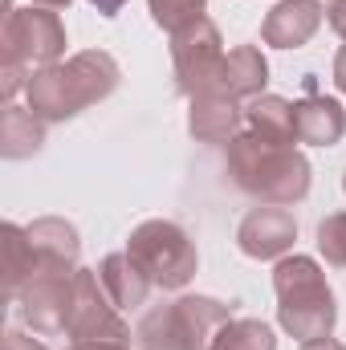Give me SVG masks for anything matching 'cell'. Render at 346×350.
<instances>
[{
  "label": "cell",
  "instance_id": "1",
  "mask_svg": "<svg viewBox=\"0 0 346 350\" xmlns=\"http://www.w3.org/2000/svg\"><path fill=\"white\" fill-rule=\"evenodd\" d=\"M118 62L102 49H82L74 53L70 62H53V66H41L33 78H29V110L41 118V122H66L74 114H82L94 102H106L114 90H118Z\"/></svg>",
  "mask_w": 346,
  "mask_h": 350
},
{
  "label": "cell",
  "instance_id": "2",
  "mask_svg": "<svg viewBox=\"0 0 346 350\" xmlns=\"http://www.w3.org/2000/svg\"><path fill=\"white\" fill-rule=\"evenodd\" d=\"M228 175L245 196H253L261 204L289 208L310 196V159L297 147L265 143L253 131L228 143Z\"/></svg>",
  "mask_w": 346,
  "mask_h": 350
},
{
  "label": "cell",
  "instance_id": "3",
  "mask_svg": "<svg viewBox=\"0 0 346 350\" xmlns=\"http://www.w3.org/2000/svg\"><path fill=\"white\" fill-rule=\"evenodd\" d=\"M273 289H277V322L289 338L314 342L326 338L338 322L334 289L326 285V273L314 257H281L273 269Z\"/></svg>",
  "mask_w": 346,
  "mask_h": 350
},
{
  "label": "cell",
  "instance_id": "4",
  "mask_svg": "<svg viewBox=\"0 0 346 350\" xmlns=\"http://www.w3.org/2000/svg\"><path fill=\"white\" fill-rule=\"evenodd\" d=\"M228 322H232V314L224 301L187 293V297H175L163 306H151L139 318L135 338L143 350H208Z\"/></svg>",
  "mask_w": 346,
  "mask_h": 350
},
{
  "label": "cell",
  "instance_id": "5",
  "mask_svg": "<svg viewBox=\"0 0 346 350\" xmlns=\"http://www.w3.org/2000/svg\"><path fill=\"white\" fill-rule=\"evenodd\" d=\"M127 253L135 257V265L159 289H183L196 277V265H200L191 237L179 224H172V220H143L131 232Z\"/></svg>",
  "mask_w": 346,
  "mask_h": 350
},
{
  "label": "cell",
  "instance_id": "6",
  "mask_svg": "<svg viewBox=\"0 0 346 350\" xmlns=\"http://www.w3.org/2000/svg\"><path fill=\"white\" fill-rule=\"evenodd\" d=\"M0 53H4V62H16V66L37 74L41 66L62 62V53H66V25L57 21L53 8H41V4L12 8L4 16V29H0Z\"/></svg>",
  "mask_w": 346,
  "mask_h": 350
},
{
  "label": "cell",
  "instance_id": "7",
  "mask_svg": "<svg viewBox=\"0 0 346 350\" xmlns=\"http://www.w3.org/2000/svg\"><path fill=\"white\" fill-rule=\"evenodd\" d=\"M224 66V41H220V29L200 16L196 25L172 33V74H175V90L196 98L200 90H208L216 82Z\"/></svg>",
  "mask_w": 346,
  "mask_h": 350
},
{
  "label": "cell",
  "instance_id": "8",
  "mask_svg": "<svg viewBox=\"0 0 346 350\" xmlns=\"http://www.w3.org/2000/svg\"><path fill=\"white\" fill-rule=\"evenodd\" d=\"M74 273L78 269H37L29 277V285L16 293L25 322L33 326V334L41 338H57L70 334V306H74Z\"/></svg>",
  "mask_w": 346,
  "mask_h": 350
},
{
  "label": "cell",
  "instance_id": "9",
  "mask_svg": "<svg viewBox=\"0 0 346 350\" xmlns=\"http://www.w3.org/2000/svg\"><path fill=\"white\" fill-rule=\"evenodd\" d=\"M70 338H106V342H131V326L122 322V310L102 289L98 269L74 273V306H70Z\"/></svg>",
  "mask_w": 346,
  "mask_h": 350
},
{
  "label": "cell",
  "instance_id": "10",
  "mask_svg": "<svg viewBox=\"0 0 346 350\" xmlns=\"http://www.w3.org/2000/svg\"><path fill=\"white\" fill-rule=\"evenodd\" d=\"M293 241H297V220L289 208H277V204L253 208L237 228V245L253 261H281L293 249Z\"/></svg>",
  "mask_w": 346,
  "mask_h": 350
},
{
  "label": "cell",
  "instance_id": "11",
  "mask_svg": "<svg viewBox=\"0 0 346 350\" xmlns=\"http://www.w3.org/2000/svg\"><path fill=\"white\" fill-rule=\"evenodd\" d=\"M326 21L322 0H281L265 25H261V41L273 49H302Z\"/></svg>",
  "mask_w": 346,
  "mask_h": 350
},
{
  "label": "cell",
  "instance_id": "12",
  "mask_svg": "<svg viewBox=\"0 0 346 350\" xmlns=\"http://www.w3.org/2000/svg\"><path fill=\"white\" fill-rule=\"evenodd\" d=\"M241 122H245V110L241 102H232L228 94L220 90H200L191 98V110H187V131L191 139L200 143H232L241 135Z\"/></svg>",
  "mask_w": 346,
  "mask_h": 350
},
{
  "label": "cell",
  "instance_id": "13",
  "mask_svg": "<svg viewBox=\"0 0 346 350\" xmlns=\"http://www.w3.org/2000/svg\"><path fill=\"white\" fill-rule=\"evenodd\" d=\"M293 131L306 147H334L346 135V110L338 106V98L306 94L302 102H293Z\"/></svg>",
  "mask_w": 346,
  "mask_h": 350
},
{
  "label": "cell",
  "instance_id": "14",
  "mask_svg": "<svg viewBox=\"0 0 346 350\" xmlns=\"http://www.w3.org/2000/svg\"><path fill=\"white\" fill-rule=\"evenodd\" d=\"M265 82H269V62L257 45H237L224 53V66L216 74V82L208 90H220L228 94L232 102H253L265 94Z\"/></svg>",
  "mask_w": 346,
  "mask_h": 350
},
{
  "label": "cell",
  "instance_id": "15",
  "mask_svg": "<svg viewBox=\"0 0 346 350\" xmlns=\"http://www.w3.org/2000/svg\"><path fill=\"white\" fill-rule=\"evenodd\" d=\"M98 277H102V289L110 293V301L127 314V310H139L147 306V293H151V277L135 265V257L122 249V253H110L98 265Z\"/></svg>",
  "mask_w": 346,
  "mask_h": 350
},
{
  "label": "cell",
  "instance_id": "16",
  "mask_svg": "<svg viewBox=\"0 0 346 350\" xmlns=\"http://www.w3.org/2000/svg\"><path fill=\"white\" fill-rule=\"evenodd\" d=\"M29 241L37 249V261L41 269H78V253H82V241H78V228L62 216H41L29 224Z\"/></svg>",
  "mask_w": 346,
  "mask_h": 350
},
{
  "label": "cell",
  "instance_id": "17",
  "mask_svg": "<svg viewBox=\"0 0 346 350\" xmlns=\"http://www.w3.org/2000/svg\"><path fill=\"white\" fill-rule=\"evenodd\" d=\"M245 122L249 131L261 135L265 143H281V147H293L297 143V131H293V102L281 98V94H261L245 106Z\"/></svg>",
  "mask_w": 346,
  "mask_h": 350
},
{
  "label": "cell",
  "instance_id": "18",
  "mask_svg": "<svg viewBox=\"0 0 346 350\" xmlns=\"http://www.w3.org/2000/svg\"><path fill=\"white\" fill-rule=\"evenodd\" d=\"M45 147V122L25 106H4L0 114V155L4 159H29Z\"/></svg>",
  "mask_w": 346,
  "mask_h": 350
},
{
  "label": "cell",
  "instance_id": "19",
  "mask_svg": "<svg viewBox=\"0 0 346 350\" xmlns=\"http://www.w3.org/2000/svg\"><path fill=\"white\" fill-rule=\"evenodd\" d=\"M0 249H4V285H8V297H16L25 285H29V277L41 269L37 261V249H33V241H29V228H21V224H4L0 228Z\"/></svg>",
  "mask_w": 346,
  "mask_h": 350
},
{
  "label": "cell",
  "instance_id": "20",
  "mask_svg": "<svg viewBox=\"0 0 346 350\" xmlns=\"http://www.w3.org/2000/svg\"><path fill=\"white\" fill-rule=\"evenodd\" d=\"M208 350H277V338H273V330L265 322H257V318H232L212 338Z\"/></svg>",
  "mask_w": 346,
  "mask_h": 350
},
{
  "label": "cell",
  "instance_id": "21",
  "mask_svg": "<svg viewBox=\"0 0 346 350\" xmlns=\"http://www.w3.org/2000/svg\"><path fill=\"white\" fill-rule=\"evenodd\" d=\"M147 8H151V21L159 29L179 33V29H187V25H196L204 16L208 0H147Z\"/></svg>",
  "mask_w": 346,
  "mask_h": 350
},
{
  "label": "cell",
  "instance_id": "22",
  "mask_svg": "<svg viewBox=\"0 0 346 350\" xmlns=\"http://www.w3.org/2000/svg\"><path fill=\"white\" fill-rule=\"evenodd\" d=\"M318 253L330 265L346 269V212H334L318 224Z\"/></svg>",
  "mask_w": 346,
  "mask_h": 350
},
{
  "label": "cell",
  "instance_id": "23",
  "mask_svg": "<svg viewBox=\"0 0 346 350\" xmlns=\"http://www.w3.org/2000/svg\"><path fill=\"white\" fill-rule=\"evenodd\" d=\"M326 21H330V29L346 41V0H330L326 4Z\"/></svg>",
  "mask_w": 346,
  "mask_h": 350
},
{
  "label": "cell",
  "instance_id": "24",
  "mask_svg": "<svg viewBox=\"0 0 346 350\" xmlns=\"http://www.w3.org/2000/svg\"><path fill=\"white\" fill-rule=\"evenodd\" d=\"M4 350H45V342L29 338V334H21V330H8V334H4Z\"/></svg>",
  "mask_w": 346,
  "mask_h": 350
},
{
  "label": "cell",
  "instance_id": "25",
  "mask_svg": "<svg viewBox=\"0 0 346 350\" xmlns=\"http://www.w3.org/2000/svg\"><path fill=\"white\" fill-rule=\"evenodd\" d=\"M70 350H131V342H106V338H82Z\"/></svg>",
  "mask_w": 346,
  "mask_h": 350
},
{
  "label": "cell",
  "instance_id": "26",
  "mask_svg": "<svg viewBox=\"0 0 346 350\" xmlns=\"http://www.w3.org/2000/svg\"><path fill=\"white\" fill-rule=\"evenodd\" d=\"M90 4H94V8H98L102 16H118V12H122V8H127L131 0H90Z\"/></svg>",
  "mask_w": 346,
  "mask_h": 350
},
{
  "label": "cell",
  "instance_id": "27",
  "mask_svg": "<svg viewBox=\"0 0 346 350\" xmlns=\"http://www.w3.org/2000/svg\"><path fill=\"white\" fill-rule=\"evenodd\" d=\"M334 86L346 94V45L338 49V57H334Z\"/></svg>",
  "mask_w": 346,
  "mask_h": 350
},
{
  "label": "cell",
  "instance_id": "28",
  "mask_svg": "<svg viewBox=\"0 0 346 350\" xmlns=\"http://www.w3.org/2000/svg\"><path fill=\"white\" fill-rule=\"evenodd\" d=\"M302 350H346V347L338 342V338H330V334H326V338H314V342H302Z\"/></svg>",
  "mask_w": 346,
  "mask_h": 350
},
{
  "label": "cell",
  "instance_id": "29",
  "mask_svg": "<svg viewBox=\"0 0 346 350\" xmlns=\"http://www.w3.org/2000/svg\"><path fill=\"white\" fill-rule=\"evenodd\" d=\"M33 4H41V8H53V12H57V8H70L74 0H33Z\"/></svg>",
  "mask_w": 346,
  "mask_h": 350
},
{
  "label": "cell",
  "instance_id": "30",
  "mask_svg": "<svg viewBox=\"0 0 346 350\" xmlns=\"http://www.w3.org/2000/svg\"><path fill=\"white\" fill-rule=\"evenodd\" d=\"M343 187H346V175H343Z\"/></svg>",
  "mask_w": 346,
  "mask_h": 350
}]
</instances>
